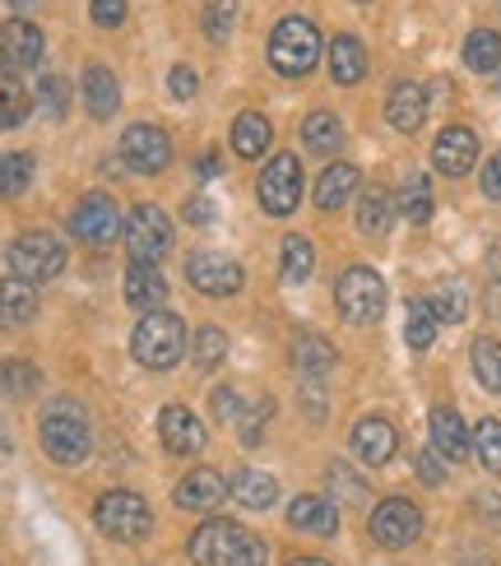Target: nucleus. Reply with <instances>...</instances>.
Listing matches in <instances>:
<instances>
[{"mask_svg": "<svg viewBox=\"0 0 501 566\" xmlns=\"http://www.w3.org/2000/svg\"><path fill=\"white\" fill-rule=\"evenodd\" d=\"M196 172H200V177H219V154H205Z\"/></svg>", "mask_w": 501, "mask_h": 566, "instance_id": "obj_54", "label": "nucleus"}, {"mask_svg": "<svg viewBox=\"0 0 501 566\" xmlns=\"http://www.w3.org/2000/svg\"><path fill=\"white\" fill-rule=\"evenodd\" d=\"M228 497H237V502L251 506V511H270L274 497H279V483H274L270 474H260V469H242V474L232 479Z\"/></svg>", "mask_w": 501, "mask_h": 566, "instance_id": "obj_27", "label": "nucleus"}, {"mask_svg": "<svg viewBox=\"0 0 501 566\" xmlns=\"http://www.w3.org/2000/svg\"><path fill=\"white\" fill-rule=\"evenodd\" d=\"M321 61V33L312 19H283L274 23L270 33V65L279 75H306V70H316Z\"/></svg>", "mask_w": 501, "mask_h": 566, "instance_id": "obj_4", "label": "nucleus"}, {"mask_svg": "<svg viewBox=\"0 0 501 566\" xmlns=\"http://www.w3.org/2000/svg\"><path fill=\"white\" fill-rule=\"evenodd\" d=\"M126 247H131V261L158 265L163 255L173 251V219H167L158 205H139L126 219Z\"/></svg>", "mask_w": 501, "mask_h": 566, "instance_id": "obj_7", "label": "nucleus"}, {"mask_svg": "<svg viewBox=\"0 0 501 566\" xmlns=\"http://www.w3.org/2000/svg\"><path fill=\"white\" fill-rule=\"evenodd\" d=\"M418 479H422V483H432V488L446 483V464H441L437 451H422V455H418Z\"/></svg>", "mask_w": 501, "mask_h": 566, "instance_id": "obj_49", "label": "nucleus"}, {"mask_svg": "<svg viewBox=\"0 0 501 566\" xmlns=\"http://www.w3.org/2000/svg\"><path fill=\"white\" fill-rule=\"evenodd\" d=\"M33 112V93L23 88L19 80H0V130H14L29 122Z\"/></svg>", "mask_w": 501, "mask_h": 566, "instance_id": "obj_34", "label": "nucleus"}, {"mask_svg": "<svg viewBox=\"0 0 501 566\" xmlns=\"http://www.w3.org/2000/svg\"><path fill=\"white\" fill-rule=\"evenodd\" d=\"M38 107H42L46 122H61V116L70 112V80L65 75H46L38 84Z\"/></svg>", "mask_w": 501, "mask_h": 566, "instance_id": "obj_42", "label": "nucleus"}, {"mask_svg": "<svg viewBox=\"0 0 501 566\" xmlns=\"http://www.w3.org/2000/svg\"><path fill=\"white\" fill-rule=\"evenodd\" d=\"M432 316L437 321H465V312H469V297H465V289L460 283H441V289L432 293Z\"/></svg>", "mask_w": 501, "mask_h": 566, "instance_id": "obj_44", "label": "nucleus"}, {"mask_svg": "<svg viewBox=\"0 0 501 566\" xmlns=\"http://www.w3.org/2000/svg\"><path fill=\"white\" fill-rule=\"evenodd\" d=\"M84 107L98 116V122H107V116L122 107V84H116V75L107 65H88L84 70Z\"/></svg>", "mask_w": 501, "mask_h": 566, "instance_id": "obj_24", "label": "nucleus"}, {"mask_svg": "<svg viewBox=\"0 0 501 566\" xmlns=\"http://www.w3.org/2000/svg\"><path fill=\"white\" fill-rule=\"evenodd\" d=\"M70 232L84 242V247H112L116 232H122V214H116V205L107 196H84L75 205V214H70Z\"/></svg>", "mask_w": 501, "mask_h": 566, "instance_id": "obj_12", "label": "nucleus"}, {"mask_svg": "<svg viewBox=\"0 0 501 566\" xmlns=\"http://www.w3.org/2000/svg\"><path fill=\"white\" fill-rule=\"evenodd\" d=\"M122 158L131 163L135 172L158 177L167 163H173V139H167L158 126H149V122L126 126V135H122Z\"/></svg>", "mask_w": 501, "mask_h": 566, "instance_id": "obj_13", "label": "nucleus"}, {"mask_svg": "<svg viewBox=\"0 0 501 566\" xmlns=\"http://www.w3.org/2000/svg\"><path fill=\"white\" fill-rule=\"evenodd\" d=\"M432 163L446 177H465L473 163H479V135H473L469 126H446L437 135V145H432Z\"/></svg>", "mask_w": 501, "mask_h": 566, "instance_id": "obj_16", "label": "nucleus"}, {"mask_svg": "<svg viewBox=\"0 0 501 566\" xmlns=\"http://www.w3.org/2000/svg\"><path fill=\"white\" fill-rule=\"evenodd\" d=\"M437 325H441V321L432 316V306L414 302V306H409V321H404V339H409V348H432Z\"/></svg>", "mask_w": 501, "mask_h": 566, "instance_id": "obj_41", "label": "nucleus"}, {"mask_svg": "<svg viewBox=\"0 0 501 566\" xmlns=\"http://www.w3.org/2000/svg\"><path fill=\"white\" fill-rule=\"evenodd\" d=\"M42 52H46V42H42L38 23L10 19L6 29H0V70H6V80H19V75H29V70H38Z\"/></svg>", "mask_w": 501, "mask_h": 566, "instance_id": "obj_9", "label": "nucleus"}, {"mask_svg": "<svg viewBox=\"0 0 501 566\" xmlns=\"http://www.w3.org/2000/svg\"><path fill=\"white\" fill-rule=\"evenodd\" d=\"M353 196H357V168L353 163H330L316 181V209H340Z\"/></svg>", "mask_w": 501, "mask_h": 566, "instance_id": "obj_26", "label": "nucleus"}, {"mask_svg": "<svg viewBox=\"0 0 501 566\" xmlns=\"http://www.w3.org/2000/svg\"><path fill=\"white\" fill-rule=\"evenodd\" d=\"M196 88H200L196 70H190V65H173V75H167V93H173L177 103H190V98H196Z\"/></svg>", "mask_w": 501, "mask_h": 566, "instance_id": "obj_48", "label": "nucleus"}, {"mask_svg": "<svg viewBox=\"0 0 501 566\" xmlns=\"http://www.w3.org/2000/svg\"><path fill=\"white\" fill-rule=\"evenodd\" d=\"M131 353H135V363L139 367H149V371H167V367H177L186 358V325L177 312H145L135 325V335H131Z\"/></svg>", "mask_w": 501, "mask_h": 566, "instance_id": "obj_2", "label": "nucleus"}, {"mask_svg": "<svg viewBox=\"0 0 501 566\" xmlns=\"http://www.w3.org/2000/svg\"><path fill=\"white\" fill-rule=\"evenodd\" d=\"M432 451L441 460H469L473 441H469V428L456 409H432Z\"/></svg>", "mask_w": 501, "mask_h": 566, "instance_id": "obj_21", "label": "nucleus"}, {"mask_svg": "<svg viewBox=\"0 0 501 566\" xmlns=\"http://www.w3.org/2000/svg\"><path fill=\"white\" fill-rule=\"evenodd\" d=\"M186 219H190V223H209V219H213V205L190 200V205H186Z\"/></svg>", "mask_w": 501, "mask_h": 566, "instance_id": "obj_52", "label": "nucleus"}, {"mask_svg": "<svg viewBox=\"0 0 501 566\" xmlns=\"http://www.w3.org/2000/svg\"><path fill=\"white\" fill-rule=\"evenodd\" d=\"M473 376L479 386L501 395V344L497 339H473Z\"/></svg>", "mask_w": 501, "mask_h": 566, "instance_id": "obj_36", "label": "nucleus"}, {"mask_svg": "<svg viewBox=\"0 0 501 566\" xmlns=\"http://www.w3.org/2000/svg\"><path fill=\"white\" fill-rule=\"evenodd\" d=\"M302 145L312 154H340L344 145V122L334 112H312L302 122Z\"/></svg>", "mask_w": 501, "mask_h": 566, "instance_id": "obj_28", "label": "nucleus"}, {"mask_svg": "<svg viewBox=\"0 0 501 566\" xmlns=\"http://www.w3.org/2000/svg\"><path fill=\"white\" fill-rule=\"evenodd\" d=\"M38 441L56 464H84L88 451H93V432H88L84 409L70 405V399L46 405L42 418H38Z\"/></svg>", "mask_w": 501, "mask_h": 566, "instance_id": "obj_1", "label": "nucleus"}, {"mask_svg": "<svg viewBox=\"0 0 501 566\" xmlns=\"http://www.w3.org/2000/svg\"><path fill=\"white\" fill-rule=\"evenodd\" d=\"M395 446H399V432L390 428L386 418H363L353 428V451H357V460L372 464V469L390 464L395 460Z\"/></svg>", "mask_w": 501, "mask_h": 566, "instance_id": "obj_18", "label": "nucleus"}, {"mask_svg": "<svg viewBox=\"0 0 501 566\" xmlns=\"http://www.w3.org/2000/svg\"><path fill=\"white\" fill-rule=\"evenodd\" d=\"M289 525L330 538L334 530H340V506H334L330 497H316V492H302V497H293V506H289Z\"/></svg>", "mask_w": 501, "mask_h": 566, "instance_id": "obj_19", "label": "nucleus"}, {"mask_svg": "<svg viewBox=\"0 0 501 566\" xmlns=\"http://www.w3.org/2000/svg\"><path fill=\"white\" fill-rule=\"evenodd\" d=\"M279 265H283V279H289V283H306V274H312V265H316L312 242H306V238H283Z\"/></svg>", "mask_w": 501, "mask_h": 566, "instance_id": "obj_37", "label": "nucleus"}, {"mask_svg": "<svg viewBox=\"0 0 501 566\" xmlns=\"http://www.w3.org/2000/svg\"><path fill=\"white\" fill-rule=\"evenodd\" d=\"M93 521H98V530L107 538H116V544H139V538H149V530H154V511L139 492L112 488L98 497V506H93Z\"/></svg>", "mask_w": 501, "mask_h": 566, "instance_id": "obj_3", "label": "nucleus"}, {"mask_svg": "<svg viewBox=\"0 0 501 566\" xmlns=\"http://www.w3.org/2000/svg\"><path fill=\"white\" fill-rule=\"evenodd\" d=\"M270 135L274 130H270L265 116H260V112H242L232 122V149L242 154V158H260V154L270 149Z\"/></svg>", "mask_w": 501, "mask_h": 566, "instance_id": "obj_29", "label": "nucleus"}, {"mask_svg": "<svg viewBox=\"0 0 501 566\" xmlns=\"http://www.w3.org/2000/svg\"><path fill=\"white\" fill-rule=\"evenodd\" d=\"M469 441H473V455H479V464L488 469V474H501V422L483 418Z\"/></svg>", "mask_w": 501, "mask_h": 566, "instance_id": "obj_38", "label": "nucleus"}, {"mask_svg": "<svg viewBox=\"0 0 501 566\" xmlns=\"http://www.w3.org/2000/svg\"><path fill=\"white\" fill-rule=\"evenodd\" d=\"M213 418H237V395L232 390H219V395H213Z\"/></svg>", "mask_w": 501, "mask_h": 566, "instance_id": "obj_51", "label": "nucleus"}, {"mask_svg": "<svg viewBox=\"0 0 501 566\" xmlns=\"http://www.w3.org/2000/svg\"><path fill=\"white\" fill-rule=\"evenodd\" d=\"M293 363H298L306 376H316V371H325V367L334 363V348H330V339H321V335H302L298 348H293Z\"/></svg>", "mask_w": 501, "mask_h": 566, "instance_id": "obj_43", "label": "nucleus"}, {"mask_svg": "<svg viewBox=\"0 0 501 566\" xmlns=\"http://www.w3.org/2000/svg\"><path fill=\"white\" fill-rule=\"evenodd\" d=\"M167 297V279L158 274V265H145V261H131L126 270V302L135 312H158Z\"/></svg>", "mask_w": 501, "mask_h": 566, "instance_id": "obj_22", "label": "nucleus"}, {"mask_svg": "<svg viewBox=\"0 0 501 566\" xmlns=\"http://www.w3.org/2000/svg\"><path fill=\"white\" fill-rule=\"evenodd\" d=\"M483 196L488 200H501V154H492L483 163Z\"/></svg>", "mask_w": 501, "mask_h": 566, "instance_id": "obj_50", "label": "nucleus"}, {"mask_svg": "<svg viewBox=\"0 0 501 566\" xmlns=\"http://www.w3.org/2000/svg\"><path fill=\"white\" fill-rule=\"evenodd\" d=\"M190 358H196V367H200V371L219 367V363L228 358V335H223L219 325H205V329H196V344H190Z\"/></svg>", "mask_w": 501, "mask_h": 566, "instance_id": "obj_40", "label": "nucleus"}, {"mask_svg": "<svg viewBox=\"0 0 501 566\" xmlns=\"http://www.w3.org/2000/svg\"><path fill=\"white\" fill-rule=\"evenodd\" d=\"M302 405H306V413H325V395H316V386H302Z\"/></svg>", "mask_w": 501, "mask_h": 566, "instance_id": "obj_53", "label": "nucleus"}, {"mask_svg": "<svg viewBox=\"0 0 501 566\" xmlns=\"http://www.w3.org/2000/svg\"><path fill=\"white\" fill-rule=\"evenodd\" d=\"M465 65H469V70H479V75L497 70V65H501V33H492V29H473V33L465 38Z\"/></svg>", "mask_w": 501, "mask_h": 566, "instance_id": "obj_33", "label": "nucleus"}, {"mask_svg": "<svg viewBox=\"0 0 501 566\" xmlns=\"http://www.w3.org/2000/svg\"><path fill=\"white\" fill-rule=\"evenodd\" d=\"M219 502H228V483H223L219 469H190V474L177 483V506L181 511L213 515Z\"/></svg>", "mask_w": 501, "mask_h": 566, "instance_id": "obj_17", "label": "nucleus"}, {"mask_svg": "<svg viewBox=\"0 0 501 566\" xmlns=\"http://www.w3.org/2000/svg\"><path fill=\"white\" fill-rule=\"evenodd\" d=\"M10 270L23 283H52L65 270V247L52 232H19L10 242Z\"/></svg>", "mask_w": 501, "mask_h": 566, "instance_id": "obj_5", "label": "nucleus"}, {"mask_svg": "<svg viewBox=\"0 0 501 566\" xmlns=\"http://www.w3.org/2000/svg\"><path fill=\"white\" fill-rule=\"evenodd\" d=\"M395 209H399V214L409 219V223L422 228L427 219H432V181H427V177H409V181H404L399 191H395Z\"/></svg>", "mask_w": 501, "mask_h": 566, "instance_id": "obj_31", "label": "nucleus"}, {"mask_svg": "<svg viewBox=\"0 0 501 566\" xmlns=\"http://www.w3.org/2000/svg\"><path fill=\"white\" fill-rule=\"evenodd\" d=\"M330 75L340 80V84H357V80L367 75V46L357 42L353 33L330 42Z\"/></svg>", "mask_w": 501, "mask_h": 566, "instance_id": "obj_25", "label": "nucleus"}, {"mask_svg": "<svg viewBox=\"0 0 501 566\" xmlns=\"http://www.w3.org/2000/svg\"><path fill=\"white\" fill-rule=\"evenodd\" d=\"M422 534V511L404 497H386L372 511V538L380 548H409Z\"/></svg>", "mask_w": 501, "mask_h": 566, "instance_id": "obj_10", "label": "nucleus"}, {"mask_svg": "<svg viewBox=\"0 0 501 566\" xmlns=\"http://www.w3.org/2000/svg\"><path fill=\"white\" fill-rule=\"evenodd\" d=\"M88 10L98 29H122L126 23V0H88Z\"/></svg>", "mask_w": 501, "mask_h": 566, "instance_id": "obj_47", "label": "nucleus"}, {"mask_svg": "<svg viewBox=\"0 0 501 566\" xmlns=\"http://www.w3.org/2000/svg\"><path fill=\"white\" fill-rule=\"evenodd\" d=\"M186 279H190V289L205 297H232L242 289V265L223 251H196L186 261Z\"/></svg>", "mask_w": 501, "mask_h": 566, "instance_id": "obj_11", "label": "nucleus"}, {"mask_svg": "<svg viewBox=\"0 0 501 566\" xmlns=\"http://www.w3.org/2000/svg\"><path fill=\"white\" fill-rule=\"evenodd\" d=\"M232 23H237V0H213V6L205 10V38L209 42H228Z\"/></svg>", "mask_w": 501, "mask_h": 566, "instance_id": "obj_45", "label": "nucleus"}, {"mask_svg": "<svg viewBox=\"0 0 501 566\" xmlns=\"http://www.w3.org/2000/svg\"><path fill=\"white\" fill-rule=\"evenodd\" d=\"M289 566H330V562H321V557H293Z\"/></svg>", "mask_w": 501, "mask_h": 566, "instance_id": "obj_55", "label": "nucleus"}, {"mask_svg": "<svg viewBox=\"0 0 501 566\" xmlns=\"http://www.w3.org/2000/svg\"><path fill=\"white\" fill-rule=\"evenodd\" d=\"M10 6H14L19 14H23V10H33V6H38V0H10Z\"/></svg>", "mask_w": 501, "mask_h": 566, "instance_id": "obj_56", "label": "nucleus"}, {"mask_svg": "<svg viewBox=\"0 0 501 566\" xmlns=\"http://www.w3.org/2000/svg\"><path fill=\"white\" fill-rule=\"evenodd\" d=\"M242 534H247L242 525L209 515V521H205L196 534H190L186 553H190V562H196V566H223V562L232 557V548H237V538H242Z\"/></svg>", "mask_w": 501, "mask_h": 566, "instance_id": "obj_14", "label": "nucleus"}, {"mask_svg": "<svg viewBox=\"0 0 501 566\" xmlns=\"http://www.w3.org/2000/svg\"><path fill=\"white\" fill-rule=\"evenodd\" d=\"M38 316V289L23 279H0V329H19Z\"/></svg>", "mask_w": 501, "mask_h": 566, "instance_id": "obj_23", "label": "nucleus"}, {"mask_svg": "<svg viewBox=\"0 0 501 566\" xmlns=\"http://www.w3.org/2000/svg\"><path fill=\"white\" fill-rule=\"evenodd\" d=\"M325 483H330V502H344V506H363L367 502V483L357 479L348 464H330Z\"/></svg>", "mask_w": 501, "mask_h": 566, "instance_id": "obj_39", "label": "nucleus"}, {"mask_svg": "<svg viewBox=\"0 0 501 566\" xmlns=\"http://www.w3.org/2000/svg\"><path fill=\"white\" fill-rule=\"evenodd\" d=\"M223 566H265V544H260L255 534H242V538H237V548H232V557H228Z\"/></svg>", "mask_w": 501, "mask_h": 566, "instance_id": "obj_46", "label": "nucleus"}, {"mask_svg": "<svg viewBox=\"0 0 501 566\" xmlns=\"http://www.w3.org/2000/svg\"><path fill=\"white\" fill-rule=\"evenodd\" d=\"M302 200V163L293 154H279L265 163V172H260V205H265V214L283 219L293 214Z\"/></svg>", "mask_w": 501, "mask_h": 566, "instance_id": "obj_8", "label": "nucleus"}, {"mask_svg": "<svg viewBox=\"0 0 501 566\" xmlns=\"http://www.w3.org/2000/svg\"><path fill=\"white\" fill-rule=\"evenodd\" d=\"M386 122L395 126V130H404V135H414L422 122H427V93L418 88V84H395L390 88V98H386Z\"/></svg>", "mask_w": 501, "mask_h": 566, "instance_id": "obj_20", "label": "nucleus"}, {"mask_svg": "<svg viewBox=\"0 0 501 566\" xmlns=\"http://www.w3.org/2000/svg\"><path fill=\"white\" fill-rule=\"evenodd\" d=\"M33 186V158L29 154H6L0 158V200H14Z\"/></svg>", "mask_w": 501, "mask_h": 566, "instance_id": "obj_35", "label": "nucleus"}, {"mask_svg": "<svg viewBox=\"0 0 501 566\" xmlns=\"http://www.w3.org/2000/svg\"><path fill=\"white\" fill-rule=\"evenodd\" d=\"M158 437H163V446L173 455H200L205 451V422L186 405H167L158 413Z\"/></svg>", "mask_w": 501, "mask_h": 566, "instance_id": "obj_15", "label": "nucleus"}, {"mask_svg": "<svg viewBox=\"0 0 501 566\" xmlns=\"http://www.w3.org/2000/svg\"><path fill=\"white\" fill-rule=\"evenodd\" d=\"M42 386V371L23 358H6L0 363V399H29Z\"/></svg>", "mask_w": 501, "mask_h": 566, "instance_id": "obj_32", "label": "nucleus"}, {"mask_svg": "<svg viewBox=\"0 0 501 566\" xmlns=\"http://www.w3.org/2000/svg\"><path fill=\"white\" fill-rule=\"evenodd\" d=\"M334 302H340V312L357 325H372L380 321V312H386V283H380V274L372 265H353L340 274V283H334Z\"/></svg>", "mask_w": 501, "mask_h": 566, "instance_id": "obj_6", "label": "nucleus"}, {"mask_svg": "<svg viewBox=\"0 0 501 566\" xmlns=\"http://www.w3.org/2000/svg\"><path fill=\"white\" fill-rule=\"evenodd\" d=\"M390 223H395V200H390L386 191H376V186H372V191H367L363 200H357V228H363L367 238H386Z\"/></svg>", "mask_w": 501, "mask_h": 566, "instance_id": "obj_30", "label": "nucleus"}]
</instances>
